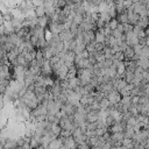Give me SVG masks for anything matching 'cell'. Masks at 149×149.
Instances as JSON below:
<instances>
[{"mask_svg": "<svg viewBox=\"0 0 149 149\" xmlns=\"http://www.w3.org/2000/svg\"><path fill=\"white\" fill-rule=\"evenodd\" d=\"M61 111L65 114V115H73L74 113H76V106L74 105H72L71 102H69V101H65V102H63V105H62V107H61Z\"/></svg>", "mask_w": 149, "mask_h": 149, "instance_id": "6da1fadb", "label": "cell"}, {"mask_svg": "<svg viewBox=\"0 0 149 149\" xmlns=\"http://www.w3.org/2000/svg\"><path fill=\"white\" fill-rule=\"evenodd\" d=\"M106 98L108 99V101H109L112 105H115V104L120 102V100H121V94H120V92H118L116 90H113L112 92H109V93L106 95Z\"/></svg>", "mask_w": 149, "mask_h": 149, "instance_id": "7a4b0ae2", "label": "cell"}, {"mask_svg": "<svg viewBox=\"0 0 149 149\" xmlns=\"http://www.w3.org/2000/svg\"><path fill=\"white\" fill-rule=\"evenodd\" d=\"M68 71H69V68H68L65 64H63L62 66H59V68H58L55 72H52V73L56 74L57 79H59V80H64V79H66V73H68Z\"/></svg>", "mask_w": 149, "mask_h": 149, "instance_id": "3957f363", "label": "cell"}, {"mask_svg": "<svg viewBox=\"0 0 149 149\" xmlns=\"http://www.w3.org/2000/svg\"><path fill=\"white\" fill-rule=\"evenodd\" d=\"M127 15H128V20H129V24H132V26H135V24H137V22H139V20H140V15L139 14H136V13H134L133 12V9L129 7V8H127Z\"/></svg>", "mask_w": 149, "mask_h": 149, "instance_id": "277c9868", "label": "cell"}, {"mask_svg": "<svg viewBox=\"0 0 149 149\" xmlns=\"http://www.w3.org/2000/svg\"><path fill=\"white\" fill-rule=\"evenodd\" d=\"M0 79H6V80L10 79V72H9L8 63H5V64L0 65Z\"/></svg>", "mask_w": 149, "mask_h": 149, "instance_id": "5b68a950", "label": "cell"}, {"mask_svg": "<svg viewBox=\"0 0 149 149\" xmlns=\"http://www.w3.org/2000/svg\"><path fill=\"white\" fill-rule=\"evenodd\" d=\"M62 140H63V144L66 146L68 148H70V149H76L77 148V143H76L72 135H70L68 137H62Z\"/></svg>", "mask_w": 149, "mask_h": 149, "instance_id": "8992f818", "label": "cell"}, {"mask_svg": "<svg viewBox=\"0 0 149 149\" xmlns=\"http://www.w3.org/2000/svg\"><path fill=\"white\" fill-rule=\"evenodd\" d=\"M59 37H61V41L62 42H70L71 40L74 38V36L70 33L69 29H64L62 33H59Z\"/></svg>", "mask_w": 149, "mask_h": 149, "instance_id": "52a82bcc", "label": "cell"}, {"mask_svg": "<svg viewBox=\"0 0 149 149\" xmlns=\"http://www.w3.org/2000/svg\"><path fill=\"white\" fill-rule=\"evenodd\" d=\"M136 64H137V66L142 68L143 70H149V58L140 57V58L136 61Z\"/></svg>", "mask_w": 149, "mask_h": 149, "instance_id": "ba28073f", "label": "cell"}, {"mask_svg": "<svg viewBox=\"0 0 149 149\" xmlns=\"http://www.w3.org/2000/svg\"><path fill=\"white\" fill-rule=\"evenodd\" d=\"M98 111H90V112H87L86 113V116H85V119H86V122H94V121H97L98 120Z\"/></svg>", "mask_w": 149, "mask_h": 149, "instance_id": "9c48e42d", "label": "cell"}, {"mask_svg": "<svg viewBox=\"0 0 149 149\" xmlns=\"http://www.w3.org/2000/svg\"><path fill=\"white\" fill-rule=\"evenodd\" d=\"M50 22V17L48 15H44V16H41V17H37V26H40L41 28H45Z\"/></svg>", "mask_w": 149, "mask_h": 149, "instance_id": "30bf717a", "label": "cell"}, {"mask_svg": "<svg viewBox=\"0 0 149 149\" xmlns=\"http://www.w3.org/2000/svg\"><path fill=\"white\" fill-rule=\"evenodd\" d=\"M115 19L118 20L119 23L121 24H126V23H129V20H128V15H127V12H123V13H120V14H116Z\"/></svg>", "mask_w": 149, "mask_h": 149, "instance_id": "8fae6325", "label": "cell"}, {"mask_svg": "<svg viewBox=\"0 0 149 149\" xmlns=\"http://www.w3.org/2000/svg\"><path fill=\"white\" fill-rule=\"evenodd\" d=\"M122 52H123V55H125V61H130L132 57L135 55V54H134V50H133L132 47H127Z\"/></svg>", "mask_w": 149, "mask_h": 149, "instance_id": "7c38bea8", "label": "cell"}, {"mask_svg": "<svg viewBox=\"0 0 149 149\" xmlns=\"http://www.w3.org/2000/svg\"><path fill=\"white\" fill-rule=\"evenodd\" d=\"M111 139L114 142H122V140L125 139L123 132H118V133H112L111 134Z\"/></svg>", "mask_w": 149, "mask_h": 149, "instance_id": "4fadbf2b", "label": "cell"}, {"mask_svg": "<svg viewBox=\"0 0 149 149\" xmlns=\"http://www.w3.org/2000/svg\"><path fill=\"white\" fill-rule=\"evenodd\" d=\"M68 85H69V88H70V90H74L77 86L80 85V81H79L78 77H74V78L68 80Z\"/></svg>", "mask_w": 149, "mask_h": 149, "instance_id": "5bb4252c", "label": "cell"}, {"mask_svg": "<svg viewBox=\"0 0 149 149\" xmlns=\"http://www.w3.org/2000/svg\"><path fill=\"white\" fill-rule=\"evenodd\" d=\"M61 130H62V128H61V126L58 125V123H51V126H50V132L55 135V136H59V134H61Z\"/></svg>", "mask_w": 149, "mask_h": 149, "instance_id": "9a60e30c", "label": "cell"}, {"mask_svg": "<svg viewBox=\"0 0 149 149\" xmlns=\"http://www.w3.org/2000/svg\"><path fill=\"white\" fill-rule=\"evenodd\" d=\"M122 78H123L127 83H132L133 79H134V72H133V71H128V70H126L125 73H123V76H122Z\"/></svg>", "mask_w": 149, "mask_h": 149, "instance_id": "2e32d148", "label": "cell"}, {"mask_svg": "<svg viewBox=\"0 0 149 149\" xmlns=\"http://www.w3.org/2000/svg\"><path fill=\"white\" fill-rule=\"evenodd\" d=\"M99 105H100V109H107V108H109V107L113 106V105L108 101V99H107L106 97L101 99V101L99 102Z\"/></svg>", "mask_w": 149, "mask_h": 149, "instance_id": "e0dca14e", "label": "cell"}, {"mask_svg": "<svg viewBox=\"0 0 149 149\" xmlns=\"http://www.w3.org/2000/svg\"><path fill=\"white\" fill-rule=\"evenodd\" d=\"M35 15H36V17L44 16V15H45L44 6H37V7H35Z\"/></svg>", "mask_w": 149, "mask_h": 149, "instance_id": "ac0fdd59", "label": "cell"}, {"mask_svg": "<svg viewBox=\"0 0 149 149\" xmlns=\"http://www.w3.org/2000/svg\"><path fill=\"white\" fill-rule=\"evenodd\" d=\"M121 146L128 148V149H132L133 148V139H128V137H125L121 142Z\"/></svg>", "mask_w": 149, "mask_h": 149, "instance_id": "d6986e66", "label": "cell"}, {"mask_svg": "<svg viewBox=\"0 0 149 149\" xmlns=\"http://www.w3.org/2000/svg\"><path fill=\"white\" fill-rule=\"evenodd\" d=\"M120 102H121L123 106H126L127 108H129V106L132 105V100H130V97H129V95H126V97H121V100H120Z\"/></svg>", "mask_w": 149, "mask_h": 149, "instance_id": "ffe728a7", "label": "cell"}, {"mask_svg": "<svg viewBox=\"0 0 149 149\" xmlns=\"http://www.w3.org/2000/svg\"><path fill=\"white\" fill-rule=\"evenodd\" d=\"M134 133H135V130H134L133 127H127V128L123 130V135H125V137H128V139H132L133 135H134Z\"/></svg>", "mask_w": 149, "mask_h": 149, "instance_id": "44dd1931", "label": "cell"}, {"mask_svg": "<svg viewBox=\"0 0 149 149\" xmlns=\"http://www.w3.org/2000/svg\"><path fill=\"white\" fill-rule=\"evenodd\" d=\"M95 123H97V128H108L106 125V119H104V118H98Z\"/></svg>", "mask_w": 149, "mask_h": 149, "instance_id": "7402d4cb", "label": "cell"}, {"mask_svg": "<svg viewBox=\"0 0 149 149\" xmlns=\"http://www.w3.org/2000/svg\"><path fill=\"white\" fill-rule=\"evenodd\" d=\"M107 26H108V27H109L112 30H114V29H116V28H118V26H119V22H118V20H116L115 17H113V19H111V20L108 21Z\"/></svg>", "mask_w": 149, "mask_h": 149, "instance_id": "603a6c76", "label": "cell"}, {"mask_svg": "<svg viewBox=\"0 0 149 149\" xmlns=\"http://www.w3.org/2000/svg\"><path fill=\"white\" fill-rule=\"evenodd\" d=\"M140 57L149 58V44L143 45V48H142V50H141V54H140Z\"/></svg>", "mask_w": 149, "mask_h": 149, "instance_id": "cb8c5ba5", "label": "cell"}, {"mask_svg": "<svg viewBox=\"0 0 149 149\" xmlns=\"http://www.w3.org/2000/svg\"><path fill=\"white\" fill-rule=\"evenodd\" d=\"M83 19H84V17H83V15H80V14H76V15L72 17V22L79 26V24L83 22Z\"/></svg>", "mask_w": 149, "mask_h": 149, "instance_id": "d4e9b609", "label": "cell"}, {"mask_svg": "<svg viewBox=\"0 0 149 149\" xmlns=\"http://www.w3.org/2000/svg\"><path fill=\"white\" fill-rule=\"evenodd\" d=\"M126 122H127V127H133V128H134V126L137 123V120H136L135 116H130ZM127 127H126V128H127Z\"/></svg>", "mask_w": 149, "mask_h": 149, "instance_id": "484cf974", "label": "cell"}, {"mask_svg": "<svg viewBox=\"0 0 149 149\" xmlns=\"http://www.w3.org/2000/svg\"><path fill=\"white\" fill-rule=\"evenodd\" d=\"M132 48H133L135 55H140V54H141V50H142V48H143V45L140 44V43H137V44H135V45L132 47Z\"/></svg>", "mask_w": 149, "mask_h": 149, "instance_id": "4316f807", "label": "cell"}, {"mask_svg": "<svg viewBox=\"0 0 149 149\" xmlns=\"http://www.w3.org/2000/svg\"><path fill=\"white\" fill-rule=\"evenodd\" d=\"M76 47H77V43H76V41H74V38H73V40H71V41L69 42V51H73V52H74Z\"/></svg>", "mask_w": 149, "mask_h": 149, "instance_id": "83f0119b", "label": "cell"}, {"mask_svg": "<svg viewBox=\"0 0 149 149\" xmlns=\"http://www.w3.org/2000/svg\"><path fill=\"white\" fill-rule=\"evenodd\" d=\"M115 123V121H114V119L111 116V115H108L107 118H106V125H107V127L109 128L112 125H114Z\"/></svg>", "mask_w": 149, "mask_h": 149, "instance_id": "f1b7e54d", "label": "cell"}, {"mask_svg": "<svg viewBox=\"0 0 149 149\" xmlns=\"http://www.w3.org/2000/svg\"><path fill=\"white\" fill-rule=\"evenodd\" d=\"M112 31H113V30H112L107 24L104 27V34H105V36H111V35H112Z\"/></svg>", "mask_w": 149, "mask_h": 149, "instance_id": "f546056e", "label": "cell"}, {"mask_svg": "<svg viewBox=\"0 0 149 149\" xmlns=\"http://www.w3.org/2000/svg\"><path fill=\"white\" fill-rule=\"evenodd\" d=\"M76 149H91V147H90L86 142H84V143L77 144V148H76Z\"/></svg>", "mask_w": 149, "mask_h": 149, "instance_id": "4dcf8cb0", "label": "cell"}, {"mask_svg": "<svg viewBox=\"0 0 149 149\" xmlns=\"http://www.w3.org/2000/svg\"><path fill=\"white\" fill-rule=\"evenodd\" d=\"M3 22L5 21H0V35H3Z\"/></svg>", "mask_w": 149, "mask_h": 149, "instance_id": "1f68e13d", "label": "cell"}, {"mask_svg": "<svg viewBox=\"0 0 149 149\" xmlns=\"http://www.w3.org/2000/svg\"><path fill=\"white\" fill-rule=\"evenodd\" d=\"M74 3H80V2H83V0H72Z\"/></svg>", "mask_w": 149, "mask_h": 149, "instance_id": "d6a6232c", "label": "cell"}, {"mask_svg": "<svg viewBox=\"0 0 149 149\" xmlns=\"http://www.w3.org/2000/svg\"><path fill=\"white\" fill-rule=\"evenodd\" d=\"M59 149H70V148H68L66 146H64V144H63V146H62V147H61Z\"/></svg>", "mask_w": 149, "mask_h": 149, "instance_id": "836d02e7", "label": "cell"}, {"mask_svg": "<svg viewBox=\"0 0 149 149\" xmlns=\"http://www.w3.org/2000/svg\"><path fill=\"white\" fill-rule=\"evenodd\" d=\"M146 148H147V149H149V146H146Z\"/></svg>", "mask_w": 149, "mask_h": 149, "instance_id": "e575fe53", "label": "cell"}, {"mask_svg": "<svg viewBox=\"0 0 149 149\" xmlns=\"http://www.w3.org/2000/svg\"><path fill=\"white\" fill-rule=\"evenodd\" d=\"M0 149H3V147H1V148H0Z\"/></svg>", "mask_w": 149, "mask_h": 149, "instance_id": "d590c367", "label": "cell"}]
</instances>
